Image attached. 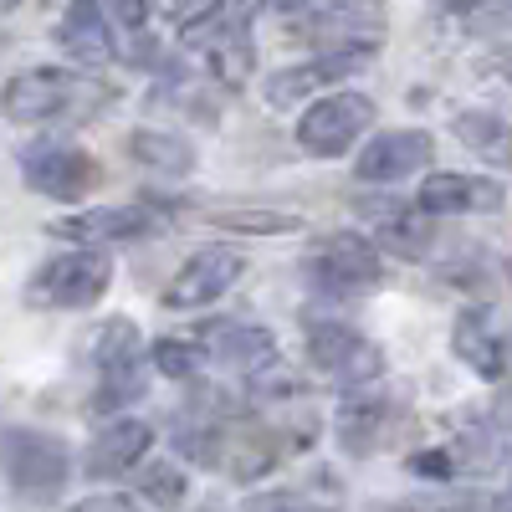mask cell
I'll return each instance as SVG.
<instances>
[{"label": "cell", "instance_id": "cell-32", "mask_svg": "<svg viewBox=\"0 0 512 512\" xmlns=\"http://www.w3.org/2000/svg\"><path fill=\"white\" fill-rule=\"evenodd\" d=\"M77 512H139V507H134V497H123V492H118V497H88Z\"/></svg>", "mask_w": 512, "mask_h": 512}, {"label": "cell", "instance_id": "cell-3", "mask_svg": "<svg viewBox=\"0 0 512 512\" xmlns=\"http://www.w3.org/2000/svg\"><path fill=\"white\" fill-rule=\"evenodd\" d=\"M6 482L26 502H57L72 482V446L52 431L11 425L6 431Z\"/></svg>", "mask_w": 512, "mask_h": 512}, {"label": "cell", "instance_id": "cell-14", "mask_svg": "<svg viewBox=\"0 0 512 512\" xmlns=\"http://www.w3.org/2000/svg\"><path fill=\"white\" fill-rule=\"evenodd\" d=\"M154 231V216L144 205H98V210H77V216H57L52 236L57 241H77L88 251L118 246V241H139Z\"/></svg>", "mask_w": 512, "mask_h": 512}, {"label": "cell", "instance_id": "cell-12", "mask_svg": "<svg viewBox=\"0 0 512 512\" xmlns=\"http://www.w3.org/2000/svg\"><path fill=\"white\" fill-rule=\"evenodd\" d=\"M369 57H374V52H318L313 62L282 67V72L267 77V103H272V108H297V103L313 98V93L328 98L333 82H349L354 72H364Z\"/></svg>", "mask_w": 512, "mask_h": 512}, {"label": "cell", "instance_id": "cell-11", "mask_svg": "<svg viewBox=\"0 0 512 512\" xmlns=\"http://www.w3.org/2000/svg\"><path fill=\"white\" fill-rule=\"evenodd\" d=\"M200 349L216 359V364H226L231 374H241L246 384H251L256 374H267L272 364H282V359H277V338H272L262 323H241V318L210 323V328L200 333Z\"/></svg>", "mask_w": 512, "mask_h": 512}, {"label": "cell", "instance_id": "cell-17", "mask_svg": "<svg viewBox=\"0 0 512 512\" xmlns=\"http://www.w3.org/2000/svg\"><path fill=\"white\" fill-rule=\"evenodd\" d=\"M364 216L374 226V236L390 246L395 256H405V262H420L425 251H431V236H436V216H425L420 205H405V200H369Z\"/></svg>", "mask_w": 512, "mask_h": 512}, {"label": "cell", "instance_id": "cell-13", "mask_svg": "<svg viewBox=\"0 0 512 512\" xmlns=\"http://www.w3.org/2000/svg\"><path fill=\"white\" fill-rule=\"evenodd\" d=\"M149 446H154V425L149 420H139V415H108L93 431L88 451H82V472L108 482V477L128 472V466H139L149 456Z\"/></svg>", "mask_w": 512, "mask_h": 512}, {"label": "cell", "instance_id": "cell-34", "mask_svg": "<svg viewBox=\"0 0 512 512\" xmlns=\"http://www.w3.org/2000/svg\"><path fill=\"white\" fill-rule=\"evenodd\" d=\"M287 6H297V0H277V11H287Z\"/></svg>", "mask_w": 512, "mask_h": 512}, {"label": "cell", "instance_id": "cell-9", "mask_svg": "<svg viewBox=\"0 0 512 512\" xmlns=\"http://www.w3.org/2000/svg\"><path fill=\"white\" fill-rule=\"evenodd\" d=\"M246 277V256L236 246H200L185 256V267L164 282L159 303L169 313H190V308H210Z\"/></svg>", "mask_w": 512, "mask_h": 512}, {"label": "cell", "instance_id": "cell-24", "mask_svg": "<svg viewBox=\"0 0 512 512\" xmlns=\"http://www.w3.org/2000/svg\"><path fill=\"white\" fill-rule=\"evenodd\" d=\"M210 226L221 231H241V236H292L303 231V216H287V210H205Z\"/></svg>", "mask_w": 512, "mask_h": 512}, {"label": "cell", "instance_id": "cell-16", "mask_svg": "<svg viewBox=\"0 0 512 512\" xmlns=\"http://www.w3.org/2000/svg\"><path fill=\"white\" fill-rule=\"evenodd\" d=\"M57 47L77 62V67H108L118 57V41L108 26V11L98 0H72L57 21Z\"/></svg>", "mask_w": 512, "mask_h": 512}, {"label": "cell", "instance_id": "cell-2", "mask_svg": "<svg viewBox=\"0 0 512 512\" xmlns=\"http://www.w3.org/2000/svg\"><path fill=\"white\" fill-rule=\"evenodd\" d=\"M282 26L318 52H379L384 0H297Z\"/></svg>", "mask_w": 512, "mask_h": 512}, {"label": "cell", "instance_id": "cell-19", "mask_svg": "<svg viewBox=\"0 0 512 512\" xmlns=\"http://www.w3.org/2000/svg\"><path fill=\"white\" fill-rule=\"evenodd\" d=\"M451 134L472 149L477 159H487V164H497V169L512 164V123L497 118V113H487V108H461V113L451 118Z\"/></svg>", "mask_w": 512, "mask_h": 512}, {"label": "cell", "instance_id": "cell-21", "mask_svg": "<svg viewBox=\"0 0 512 512\" xmlns=\"http://www.w3.org/2000/svg\"><path fill=\"white\" fill-rule=\"evenodd\" d=\"M205 72L221 82V88H241V82L256 72V47H251V31H221V36H210L205 47Z\"/></svg>", "mask_w": 512, "mask_h": 512}, {"label": "cell", "instance_id": "cell-30", "mask_svg": "<svg viewBox=\"0 0 512 512\" xmlns=\"http://www.w3.org/2000/svg\"><path fill=\"white\" fill-rule=\"evenodd\" d=\"M410 472L415 477H451L456 472V456L451 451H415L410 456Z\"/></svg>", "mask_w": 512, "mask_h": 512}, {"label": "cell", "instance_id": "cell-6", "mask_svg": "<svg viewBox=\"0 0 512 512\" xmlns=\"http://www.w3.org/2000/svg\"><path fill=\"white\" fill-rule=\"evenodd\" d=\"M308 359H313V369L323 379H333L338 390H349V395L374 390V379L384 369V354L369 344L359 328L338 323V318H323V323L313 318L308 323Z\"/></svg>", "mask_w": 512, "mask_h": 512}, {"label": "cell", "instance_id": "cell-27", "mask_svg": "<svg viewBox=\"0 0 512 512\" xmlns=\"http://www.w3.org/2000/svg\"><path fill=\"white\" fill-rule=\"evenodd\" d=\"M139 492L149 502H159V507H175V502H185V472L175 461H154V466H144Z\"/></svg>", "mask_w": 512, "mask_h": 512}, {"label": "cell", "instance_id": "cell-1", "mask_svg": "<svg viewBox=\"0 0 512 512\" xmlns=\"http://www.w3.org/2000/svg\"><path fill=\"white\" fill-rule=\"evenodd\" d=\"M113 103V88L98 77L67 67H31L6 82V118L11 123H82Z\"/></svg>", "mask_w": 512, "mask_h": 512}, {"label": "cell", "instance_id": "cell-31", "mask_svg": "<svg viewBox=\"0 0 512 512\" xmlns=\"http://www.w3.org/2000/svg\"><path fill=\"white\" fill-rule=\"evenodd\" d=\"M108 11L118 16V26L144 31V26H149V11H154V0H108Z\"/></svg>", "mask_w": 512, "mask_h": 512}, {"label": "cell", "instance_id": "cell-10", "mask_svg": "<svg viewBox=\"0 0 512 512\" xmlns=\"http://www.w3.org/2000/svg\"><path fill=\"white\" fill-rule=\"evenodd\" d=\"M431 159H436V139L425 128H390V134H374L364 144L354 175L364 185H395L405 175H420Z\"/></svg>", "mask_w": 512, "mask_h": 512}, {"label": "cell", "instance_id": "cell-26", "mask_svg": "<svg viewBox=\"0 0 512 512\" xmlns=\"http://www.w3.org/2000/svg\"><path fill=\"white\" fill-rule=\"evenodd\" d=\"M149 359H154V369H159L164 379H180V384H190V379L200 374L205 349L195 344V338H159V344L149 349Z\"/></svg>", "mask_w": 512, "mask_h": 512}, {"label": "cell", "instance_id": "cell-8", "mask_svg": "<svg viewBox=\"0 0 512 512\" xmlns=\"http://www.w3.org/2000/svg\"><path fill=\"white\" fill-rule=\"evenodd\" d=\"M374 113L379 108L364 93H328L297 118V144H303L313 159H344L374 128Z\"/></svg>", "mask_w": 512, "mask_h": 512}, {"label": "cell", "instance_id": "cell-33", "mask_svg": "<svg viewBox=\"0 0 512 512\" xmlns=\"http://www.w3.org/2000/svg\"><path fill=\"white\" fill-rule=\"evenodd\" d=\"M0 6H6V11H16V6H21V0H0Z\"/></svg>", "mask_w": 512, "mask_h": 512}, {"label": "cell", "instance_id": "cell-4", "mask_svg": "<svg viewBox=\"0 0 512 512\" xmlns=\"http://www.w3.org/2000/svg\"><path fill=\"white\" fill-rule=\"evenodd\" d=\"M113 282V262L103 251H62L52 262H41L26 282V303L31 308H62V313H77V308H93L98 297L108 292Z\"/></svg>", "mask_w": 512, "mask_h": 512}, {"label": "cell", "instance_id": "cell-29", "mask_svg": "<svg viewBox=\"0 0 512 512\" xmlns=\"http://www.w3.org/2000/svg\"><path fill=\"white\" fill-rule=\"evenodd\" d=\"M246 512H323V507L292 497V492H256V497H246Z\"/></svg>", "mask_w": 512, "mask_h": 512}, {"label": "cell", "instance_id": "cell-28", "mask_svg": "<svg viewBox=\"0 0 512 512\" xmlns=\"http://www.w3.org/2000/svg\"><path fill=\"white\" fill-rule=\"evenodd\" d=\"M216 6H221V0H154V11H159L169 26H175L180 36H185L190 26H200V21H205L210 11H216Z\"/></svg>", "mask_w": 512, "mask_h": 512}, {"label": "cell", "instance_id": "cell-25", "mask_svg": "<svg viewBox=\"0 0 512 512\" xmlns=\"http://www.w3.org/2000/svg\"><path fill=\"white\" fill-rule=\"evenodd\" d=\"M149 390V379L139 364H128V369H108L103 384H98V395H93V410L98 415H123V405H134L139 395Z\"/></svg>", "mask_w": 512, "mask_h": 512}, {"label": "cell", "instance_id": "cell-15", "mask_svg": "<svg viewBox=\"0 0 512 512\" xmlns=\"http://www.w3.org/2000/svg\"><path fill=\"white\" fill-rule=\"evenodd\" d=\"M507 190L487 175H461V169H441L425 175L415 190V205L425 216H477V210H502Z\"/></svg>", "mask_w": 512, "mask_h": 512}, {"label": "cell", "instance_id": "cell-7", "mask_svg": "<svg viewBox=\"0 0 512 512\" xmlns=\"http://www.w3.org/2000/svg\"><path fill=\"white\" fill-rule=\"evenodd\" d=\"M308 277L328 297H359V292L379 287L384 282L379 241H369L364 231H333V236H323L318 251H313V262H308Z\"/></svg>", "mask_w": 512, "mask_h": 512}, {"label": "cell", "instance_id": "cell-23", "mask_svg": "<svg viewBox=\"0 0 512 512\" xmlns=\"http://www.w3.org/2000/svg\"><path fill=\"white\" fill-rule=\"evenodd\" d=\"M93 359H98V369L108 374V369H128V364H139V323L134 318H103L98 328H93Z\"/></svg>", "mask_w": 512, "mask_h": 512}, {"label": "cell", "instance_id": "cell-20", "mask_svg": "<svg viewBox=\"0 0 512 512\" xmlns=\"http://www.w3.org/2000/svg\"><path fill=\"white\" fill-rule=\"evenodd\" d=\"M128 154H134V164L154 169L164 180H180L195 169V149L180 134H159V128H139V134L128 139Z\"/></svg>", "mask_w": 512, "mask_h": 512}, {"label": "cell", "instance_id": "cell-22", "mask_svg": "<svg viewBox=\"0 0 512 512\" xmlns=\"http://www.w3.org/2000/svg\"><path fill=\"white\" fill-rule=\"evenodd\" d=\"M384 425H390V405H384L374 390H359L344 400V410H338V436H344L349 451H374Z\"/></svg>", "mask_w": 512, "mask_h": 512}, {"label": "cell", "instance_id": "cell-18", "mask_svg": "<svg viewBox=\"0 0 512 512\" xmlns=\"http://www.w3.org/2000/svg\"><path fill=\"white\" fill-rule=\"evenodd\" d=\"M451 349H456V359H461L466 369L482 374V379H502V374H507V344L497 338V328H492V318H487L482 308H461V313H456Z\"/></svg>", "mask_w": 512, "mask_h": 512}, {"label": "cell", "instance_id": "cell-35", "mask_svg": "<svg viewBox=\"0 0 512 512\" xmlns=\"http://www.w3.org/2000/svg\"><path fill=\"white\" fill-rule=\"evenodd\" d=\"M507 277H512V262H507Z\"/></svg>", "mask_w": 512, "mask_h": 512}, {"label": "cell", "instance_id": "cell-5", "mask_svg": "<svg viewBox=\"0 0 512 512\" xmlns=\"http://www.w3.org/2000/svg\"><path fill=\"white\" fill-rule=\"evenodd\" d=\"M21 175L36 195H47L57 205H82L98 185H103V169L88 149L62 144V139H36L21 149Z\"/></svg>", "mask_w": 512, "mask_h": 512}]
</instances>
